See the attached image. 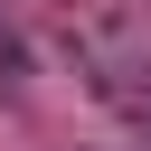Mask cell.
Here are the masks:
<instances>
[{"instance_id":"cell-1","label":"cell","mask_w":151,"mask_h":151,"mask_svg":"<svg viewBox=\"0 0 151 151\" xmlns=\"http://www.w3.org/2000/svg\"><path fill=\"white\" fill-rule=\"evenodd\" d=\"M0 47H9V38H0Z\"/></svg>"}]
</instances>
